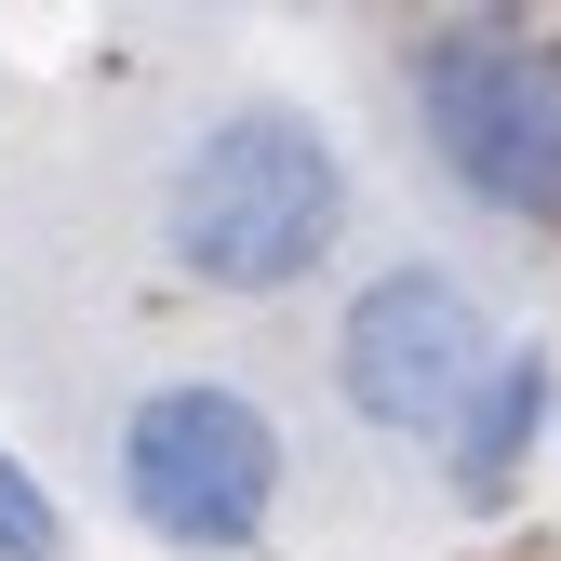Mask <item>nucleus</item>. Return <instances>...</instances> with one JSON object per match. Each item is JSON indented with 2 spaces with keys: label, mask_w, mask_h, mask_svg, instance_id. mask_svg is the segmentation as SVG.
Segmentation results:
<instances>
[{
  "label": "nucleus",
  "mask_w": 561,
  "mask_h": 561,
  "mask_svg": "<svg viewBox=\"0 0 561 561\" xmlns=\"http://www.w3.org/2000/svg\"><path fill=\"white\" fill-rule=\"evenodd\" d=\"M347 241V148L295 94H241L161 174V254L201 295H295Z\"/></svg>",
  "instance_id": "1"
},
{
  "label": "nucleus",
  "mask_w": 561,
  "mask_h": 561,
  "mask_svg": "<svg viewBox=\"0 0 561 561\" xmlns=\"http://www.w3.org/2000/svg\"><path fill=\"white\" fill-rule=\"evenodd\" d=\"M107 481H121L134 535H161L187 561H241L280 522V414L228 375H161L121 401Z\"/></svg>",
  "instance_id": "3"
},
{
  "label": "nucleus",
  "mask_w": 561,
  "mask_h": 561,
  "mask_svg": "<svg viewBox=\"0 0 561 561\" xmlns=\"http://www.w3.org/2000/svg\"><path fill=\"white\" fill-rule=\"evenodd\" d=\"M495 347H508L495 308H481L442 254H401L334 321V401L362 414L375 442H442L455 414H468V388L495 375Z\"/></svg>",
  "instance_id": "4"
},
{
  "label": "nucleus",
  "mask_w": 561,
  "mask_h": 561,
  "mask_svg": "<svg viewBox=\"0 0 561 561\" xmlns=\"http://www.w3.org/2000/svg\"><path fill=\"white\" fill-rule=\"evenodd\" d=\"M0 561H67V508L14 442H0Z\"/></svg>",
  "instance_id": "6"
},
{
  "label": "nucleus",
  "mask_w": 561,
  "mask_h": 561,
  "mask_svg": "<svg viewBox=\"0 0 561 561\" xmlns=\"http://www.w3.org/2000/svg\"><path fill=\"white\" fill-rule=\"evenodd\" d=\"M401 107L455 201H481L508 228H561V41L548 27L428 14L401 41Z\"/></svg>",
  "instance_id": "2"
},
{
  "label": "nucleus",
  "mask_w": 561,
  "mask_h": 561,
  "mask_svg": "<svg viewBox=\"0 0 561 561\" xmlns=\"http://www.w3.org/2000/svg\"><path fill=\"white\" fill-rule=\"evenodd\" d=\"M548 414H561V375H548V347H495V375L468 388V414L442 428V481H455V508H508L522 495V468L548 442Z\"/></svg>",
  "instance_id": "5"
}]
</instances>
